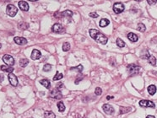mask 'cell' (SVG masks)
Listing matches in <instances>:
<instances>
[{
    "label": "cell",
    "mask_w": 157,
    "mask_h": 118,
    "mask_svg": "<svg viewBox=\"0 0 157 118\" xmlns=\"http://www.w3.org/2000/svg\"><path fill=\"white\" fill-rule=\"evenodd\" d=\"M90 36L92 38L95 39L97 42L101 43L103 45L107 44V41H108V38L106 35H103L102 33L99 32L97 30H94V29L90 30Z\"/></svg>",
    "instance_id": "cell-1"
},
{
    "label": "cell",
    "mask_w": 157,
    "mask_h": 118,
    "mask_svg": "<svg viewBox=\"0 0 157 118\" xmlns=\"http://www.w3.org/2000/svg\"><path fill=\"white\" fill-rule=\"evenodd\" d=\"M127 68H128V71L130 75H134V74H139L140 69H141V68L138 65H136V64H129L127 67Z\"/></svg>",
    "instance_id": "cell-2"
},
{
    "label": "cell",
    "mask_w": 157,
    "mask_h": 118,
    "mask_svg": "<svg viewBox=\"0 0 157 118\" xmlns=\"http://www.w3.org/2000/svg\"><path fill=\"white\" fill-rule=\"evenodd\" d=\"M18 12V9L16 8L14 4H9L6 8V13L10 17H14V16L16 15Z\"/></svg>",
    "instance_id": "cell-3"
},
{
    "label": "cell",
    "mask_w": 157,
    "mask_h": 118,
    "mask_svg": "<svg viewBox=\"0 0 157 118\" xmlns=\"http://www.w3.org/2000/svg\"><path fill=\"white\" fill-rule=\"evenodd\" d=\"M3 61H4V62L6 64V65H8V66H10V67L13 66V65L14 64V57L9 54L4 55V57H3Z\"/></svg>",
    "instance_id": "cell-4"
},
{
    "label": "cell",
    "mask_w": 157,
    "mask_h": 118,
    "mask_svg": "<svg viewBox=\"0 0 157 118\" xmlns=\"http://www.w3.org/2000/svg\"><path fill=\"white\" fill-rule=\"evenodd\" d=\"M50 97L56 100H61L63 98V95L61 91L58 89H53L50 91Z\"/></svg>",
    "instance_id": "cell-5"
},
{
    "label": "cell",
    "mask_w": 157,
    "mask_h": 118,
    "mask_svg": "<svg viewBox=\"0 0 157 118\" xmlns=\"http://www.w3.org/2000/svg\"><path fill=\"white\" fill-rule=\"evenodd\" d=\"M124 5L122 3H115L113 5V11L115 14H121L122 12L124 11Z\"/></svg>",
    "instance_id": "cell-6"
},
{
    "label": "cell",
    "mask_w": 157,
    "mask_h": 118,
    "mask_svg": "<svg viewBox=\"0 0 157 118\" xmlns=\"http://www.w3.org/2000/svg\"><path fill=\"white\" fill-rule=\"evenodd\" d=\"M139 105L141 107H150V108H155V104L152 101H148V100H141L139 101Z\"/></svg>",
    "instance_id": "cell-7"
},
{
    "label": "cell",
    "mask_w": 157,
    "mask_h": 118,
    "mask_svg": "<svg viewBox=\"0 0 157 118\" xmlns=\"http://www.w3.org/2000/svg\"><path fill=\"white\" fill-rule=\"evenodd\" d=\"M102 109L104 110V112L107 115H112L114 113V109L109 104H104L102 105Z\"/></svg>",
    "instance_id": "cell-8"
},
{
    "label": "cell",
    "mask_w": 157,
    "mask_h": 118,
    "mask_svg": "<svg viewBox=\"0 0 157 118\" xmlns=\"http://www.w3.org/2000/svg\"><path fill=\"white\" fill-rule=\"evenodd\" d=\"M8 78H9V81L10 84L13 85V86H17L18 85V79L13 73H12V74H9Z\"/></svg>",
    "instance_id": "cell-9"
},
{
    "label": "cell",
    "mask_w": 157,
    "mask_h": 118,
    "mask_svg": "<svg viewBox=\"0 0 157 118\" xmlns=\"http://www.w3.org/2000/svg\"><path fill=\"white\" fill-rule=\"evenodd\" d=\"M52 31L53 32H55V33H61L62 31H63V25L61 24L56 23L52 25Z\"/></svg>",
    "instance_id": "cell-10"
},
{
    "label": "cell",
    "mask_w": 157,
    "mask_h": 118,
    "mask_svg": "<svg viewBox=\"0 0 157 118\" xmlns=\"http://www.w3.org/2000/svg\"><path fill=\"white\" fill-rule=\"evenodd\" d=\"M14 41L16 44L19 45V46H23V45L27 44V40L24 37H19V36H16L14 38Z\"/></svg>",
    "instance_id": "cell-11"
},
{
    "label": "cell",
    "mask_w": 157,
    "mask_h": 118,
    "mask_svg": "<svg viewBox=\"0 0 157 118\" xmlns=\"http://www.w3.org/2000/svg\"><path fill=\"white\" fill-rule=\"evenodd\" d=\"M41 57V53L39 50L34 49V50L32 51V52H31V57L32 60H37V59H40Z\"/></svg>",
    "instance_id": "cell-12"
},
{
    "label": "cell",
    "mask_w": 157,
    "mask_h": 118,
    "mask_svg": "<svg viewBox=\"0 0 157 118\" xmlns=\"http://www.w3.org/2000/svg\"><path fill=\"white\" fill-rule=\"evenodd\" d=\"M19 8L23 11H28L29 10V4H27V2H25V1H19Z\"/></svg>",
    "instance_id": "cell-13"
},
{
    "label": "cell",
    "mask_w": 157,
    "mask_h": 118,
    "mask_svg": "<svg viewBox=\"0 0 157 118\" xmlns=\"http://www.w3.org/2000/svg\"><path fill=\"white\" fill-rule=\"evenodd\" d=\"M0 69L4 72H7L9 74H12L14 72V68L10 66H8V65H2V66H0Z\"/></svg>",
    "instance_id": "cell-14"
},
{
    "label": "cell",
    "mask_w": 157,
    "mask_h": 118,
    "mask_svg": "<svg viewBox=\"0 0 157 118\" xmlns=\"http://www.w3.org/2000/svg\"><path fill=\"white\" fill-rule=\"evenodd\" d=\"M128 40H129L130 41H132V42H136V41L139 40L138 35L134 33H132V32L128 34Z\"/></svg>",
    "instance_id": "cell-15"
},
{
    "label": "cell",
    "mask_w": 157,
    "mask_h": 118,
    "mask_svg": "<svg viewBox=\"0 0 157 118\" xmlns=\"http://www.w3.org/2000/svg\"><path fill=\"white\" fill-rule=\"evenodd\" d=\"M18 28L20 30H22V31H25V30H27L28 28H29V24L26 23V22H19V24H18Z\"/></svg>",
    "instance_id": "cell-16"
},
{
    "label": "cell",
    "mask_w": 157,
    "mask_h": 118,
    "mask_svg": "<svg viewBox=\"0 0 157 118\" xmlns=\"http://www.w3.org/2000/svg\"><path fill=\"white\" fill-rule=\"evenodd\" d=\"M147 90H148V92H149V95H154L155 94V92H156V87H155V85L151 84V85H149V87H148Z\"/></svg>",
    "instance_id": "cell-17"
},
{
    "label": "cell",
    "mask_w": 157,
    "mask_h": 118,
    "mask_svg": "<svg viewBox=\"0 0 157 118\" xmlns=\"http://www.w3.org/2000/svg\"><path fill=\"white\" fill-rule=\"evenodd\" d=\"M44 118H56V116L51 110H46L44 112Z\"/></svg>",
    "instance_id": "cell-18"
},
{
    "label": "cell",
    "mask_w": 157,
    "mask_h": 118,
    "mask_svg": "<svg viewBox=\"0 0 157 118\" xmlns=\"http://www.w3.org/2000/svg\"><path fill=\"white\" fill-rule=\"evenodd\" d=\"M40 83L41 85H43L45 88H47V89H50L51 88V83L48 79H41L40 81Z\"/></svg>",
    "instance_id": "cell-19"
},
{
    "label": "cell",
    "mask_w": 157,
    "mask_h": 118,
    "mask_svg": "<svg viewBox=\"0 0 157 118\" xmlns=\"http://www.w3.org/2000/svg\"><path fill=\"white\" fill-rule=\"evenodd\" d=\"M110 24V20L107 19H101L100 21V26L101 27H106Z\"/></svg>",
    "instance_id": "cell-20"
},
{
    "label": "cell",
    "mask_w": 157,
    "mask_h": 118,
    "mask_svg": "<svg viewBox=\"0 0 157 118\" xmlns=\"http://www.w3.org/2000/svg\"><path fill=\"white\" fill-rule=\"evenodd\" d=\"M28 63H29V60L26 58H22L19 60V66L22 67V68H25L28 65Z\"/></svg>",
    "instance_id": "cell-21"
},
{
    "label": "cell",
    "mask_w": 157,
    "mask_h": 118,
    "mask_svg": "<svg viewBox=\"0 0 157 118\" xmlns=\"http://www.w3.org/2000/svg\"><path fill=\"white\" fill-rule=\"evenodd\" d=\"M63 17H66V18H71L73 16V12L70 11V10H65L64 12L62 13Z\"/></svg>",
    "instance_id": "cell-22"
},
{
    "label": "cell",
    "mask_w": 157,
    "mask_h": 118,
    "mask_svg": "<svg viewBox=\"0 0 157 118\" xmlns=\"http://www.w3.org/2000/svg\"><path fill=\"white\" fill-rule=\"evenodd\" d=\"M132 108L131 107H120V114H124V113H128L129 111H131Z\"/></svg>",
    "instance_id": "cell-23"
},
{
    "label": "cell",
    "mask_w": 157,
    "mask_h": 118,
    "mask_svg": "<svg viewBox=\"0 0 157 118\" xmlns=\"http://www.w3.org/2000/svg\"><path fill=\"white\" fill-rule=\"evenodd\" d=\"M58 110L60 111V112H63V111H64L65 110V105H64L63 102H62V101H60V102L58 103Z\"/></svg>",
    "instance_id": "cell-24"
},
{
    "label": "cell",
    "mask_w": 157,
    "mask_h": 118,
    "mask_svg": "<svg viewBox=\"0 0 157 118\" xmlns=\"http://www.w3.org/2000/svg\"><path fill=\"white\" fill-rule=\"evenodd\" d=\"M116 43H117V47H120V48L125 47V42H124V41H122L121 38H117V42Z\"/></svg>",
    "instance_id": "cell-25"
},
{
    "label": "cell",
    "mask_w": 157,
    "mask_h": 118,
    "mask_svg": "<svg viewBox=\"0 0 157 118\" xmlns=\"http://www.w3.org/2000/svg\"><path fill=\"white\" fill-rule=\"evenodd\" d=\"M137 30H138L139 31H141V32H144L145 30H146V27H145V25H144L143 23H139V24H138Z\"/></svg>",
    "instance_id": "cell-26"
},
{
    "label": "cell",
    "mask_w": 157,
    "mask_h": 118,
    "mask_svg": "<svg viewBox=\"0 0 157 118\" xmlns=\"http://www.w3.org/2000/svg\"><path fill=\"white\" fill-rule=\"evenodd\" d=\"M63 78V74L57 72L56 74H55V76L53 77V80H54V81H57V80L62 79Z\"/></svg>",
    "instance_id": "cell-27"
},
{
    "label": "cell",
    "mask_w": 157,
    "mask_h": 118,
    "mask_svg": "<svg viewBox=\"0 0 157 118\" xmlns=\"http://www.w3.org/2000/svg\"><path fill=\"white\" fill-rule=\"evenodd\" d=\"M70 69L71 70H76V71H78L79 73H81V72L83 71V69H84V67L82 66V65H79V66H77V67H72Z\"/></svg>",
    "instance_id": "cell-28"
},
{
    "label": "cell",
    "mask_w": 157,
    "mask_h": 118,
    "mask_svg": "<svg viewBox=\"0 0 157 118\" xmlns=\"http://www.w3.org/2000/svg\"><path fill=\"white\" fill-rule=\"evenodd\" d=\"M149 63L151 64V65H153V66H155V64H156V59H155V57L154 56H150L149 58Z\"/></svg>",
    "instance_id": "cell-29"
},
{
    "label": "cell",
    "mask_w": 157,
    "mask_h": 118,
    "mask_svg": "<svg viewBox=\"0 0 157 118\" xmlns=\"http://www.w3.org/2000/svg\"><path fill=\"white\" fill-rule=\"evenodd\" d=\"M70 49V44L68 42H65L63 45V52H68Z\"/></svg>",
    "instance_id": "cell-30"
},
{
    "label": "cell",
    "mask_w": 157,
    "mask_h": 118,
    "mask_svg": "<svg viewBox=\"0 0 157 118\" xmlns=\"http://www.w3.org/2000/svg\"><path fill=\"white\" fill-rule=\"evenodd\" d=\"M51 69H52V65L49 63L45 64L44 67H43V70H44L45 72H49Z\"/></svg>",
    "instance_id": "cell-31"
},
{
    "label": "cell",
    "mask_w": 157,
    "mask_h": 118,
    "mask_svg": "<svg viewBox=\"0 0 157 118\" xmlns=\"http://www.w3.org/2000/svg\"><path fill=\"white\" fill-rule=\"evenodd\" d=\"M95 94L96 95H101V94H102V90H101V88L97 87L96 89H95Z\"/></svg>",
    "instance_id": "cell-32"
},
{
    "label": "cell",
    "mask_w": 157,
    "mask_h": 118,
    "mask_svg": "<svg viewBox=\"0 0 157 118\" xmlns=\"http://www.w3.org/2000/svg\"><path fill=\"white\" fill-rule=\"evenodd\" d=\"M62 17V13H60V12H55L54 13V18H56V19H60Z\"/></svg>",
    "instance_id": "cell-33"
},
{
    "label": "cell",
    "mask_w": 157,
    "mask_h": 118,
    "mask_svg": "<svg viewBox=\"0 0 157 118\" xmlns=\"http://www.w3.org/2000/svg\"><path fill=\"white\" fill-rule=\"evenodd\" d=\"M147 3L149 5H155L157 3V0H147Z\"/></svg>",
    "instance_id": "cell-34"
},
{
    "label": "cell",
    "mask_w": 157,
    "mask_h": 118,
    "mask_svg": "<svg viewBox=\"0 0 157 118\" xmlns=\"http://www.w3.org/2000/svg\"><path fill=\"white\" fill-rule=\"evenodd\" d=\"M90 16L92 18H97L98 17V14L97 13H95V12H92V13H90Z\"/></svg>",
    "instance_id": "cell-35"
},
{
    "label": "cell",
    "mask_w": 157,
    "mask_h": 118,
    "mask_svg": "<svg viewBox=\"0 0 157 118\" xmlns=\"http://www.w3.org/2000/svg\"><path fill=\"white\" fill-rule=\"evenodd\" d=\"M62 87H63V83H58V84H57V86H56V89H60Z\"/></svg>",
    "instance_id": "cell-36"
},
{
    "label": "cell",
    "mask_w": 157,
    "mask_h": 118,
    "mask_svg": "<svg viewBox=\"0 0 157 118\" xmlns=\"http://www.w3.org/2000/svg\"><path fill=\"white\" fill-rule=\"evenodd\" d=\"M82 79H83V75L80 76V78H77V79L75 80V84H78V83H79V82H80Z\"/></svg>",
    "instance_id": "cell-37"
},
{
    "label": "cell",
    "mask_w": 157,
    "mask_h": 118,
    "mask_svg": "<svg viewBox=\"0 0 157 118\" xmlns=\"http://www.w3.org/2000/svg\"><path fill=\"white\" fill-rule=\"evenodd\" d=\"M4 76L3 75V74H0V83H1V82H3V80H4Z\"/></svg>",
    "instance_id": "cell-38"
},
{
    "label": "cell",
    "mask_w": 157,
    "mask_h": 118,
    "mask_svg": "<svg viewBox=\"0 0 157 118\" xmlns=\"http://www.w3.org/2000/svg\"><path fill=\"white\" fill-rule=\"evenodd\" d=\"M112 99H113V96H111V95H108V96L107 97V100H112Z\"/></svg>",
    "instance_id": "cell-39"
},
{
    "label": "cell",
    "mask_w": 157,
    "mask_h": 118,
    "mask_svg": "<svg viewBox=\"0 0 157 118\" xmlns=\"http://www.w3.org/2000/svg\"><path fill=\"white\" fill-rule=\"evenodd\" d=\"M146 118H155L154 116H152V115H149V116H146Z\"/></svg>",
    "instance_id": "cell-40"
},
{
    "label": "cell",
    "mask_w": 157,
    "mask_h": 118,
    "mask_svg": "<svg viewBox=\"0 0 157 118\" xmlns=\"http://www.w3.org/2000/svg\"><path fill=\"white\" fill-rule=\"evenodd\" d=\"M1 47H2V44L0 43V49H1Z\"/></svg>",
    "instance_id": "cell-41"
},
{
    "label": "cell",
    "mask_w": 157,
    "mask_h": 118,
    "mask_svg": "<svg viewBox=\"0 0 157 118\" xmlns=\"http://www.w3.org/2000/svg\"><path fill=\"white\" fill-rule=\"evenodd\" d=\"M78 118H81V117H80V116H79V117H78Z\"/></svg>",
    "instance_id": "cell-42"
}]
</instances>
